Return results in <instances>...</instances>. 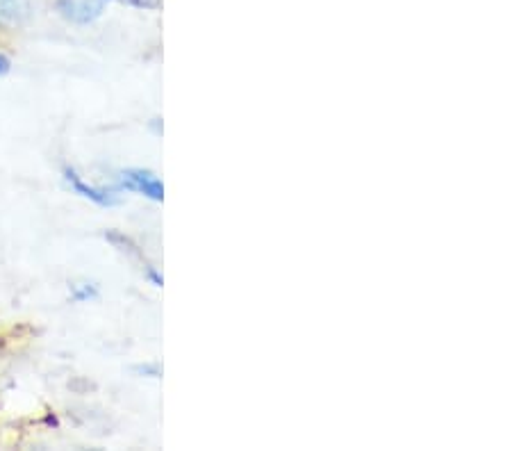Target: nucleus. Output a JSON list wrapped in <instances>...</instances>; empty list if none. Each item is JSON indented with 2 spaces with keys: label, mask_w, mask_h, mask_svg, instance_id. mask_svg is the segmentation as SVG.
<instances>
[{
  "label": "nucleus",
  "mask_w": 512,
  "mask_h": 451,
  "mask_svg": "<svg viewBox=\"0 0 512 451\" xmlns=\"http://www.w3.org/2000/svg\"><path fill=\"white\" fill-rule=\"evenodd\" d=\"M114 187L119 192H132L144 196V199L153 203L164 201V183L162 178L151 169L142 167H128L117 171V178H114Z\"/></svg>",
  "instance_id": "obj_2"
},
{
  "label": "nucleus",
  "mask_w": 512,
  "mask_h": 451,
  "mask_svg": "<svg viewBox=\"0 0 512 451\" xmlns=\"http://www.w3.org/2000/svg\"><path fill=\"white\" fill-rule=\"evenodd\" d=\"M62 180L73 194H78L80 199L98 205V208H114V205L121 203L123 192H119L117 187L89 183V180L82 176L76 167H71V164H66V167L62 169Z\"/></svg>",
  "instance_id": "obj_1"
},
{
  "label": "nucleus",
  "mask_w": 512,
  "mask_h": 451,
  "mask_svg": "<svg viewBox=\"0 0 512 451\" xmlns=\"http://www.w3.org/2000/svg\"><path fill=\"white\" fill-rule=\"evenodd\" d=\"M35 19V0H0V32L23 30Z\"/></svg>",
  "instance_id": "obj_4"
},
{
  "label": "nucleus",
  "mask_w": 512,
  "mask_h": 451,
  "mask_svg": "<svg viewBox=\"0 0 512 451\" xmlns=\"http://www.w3.org/2000/svg\"><path fill=\"white\" fill-rule=\"evenodd\" d=\"M105 240L110 242L119 253H123V256L135 258V260L142 262V265H148V260L144 256V249L135 240H132L130 235H126L123 231H107Z\"/></svg>",
  "instance_id": "obj_5"
},
{
  "label": "nucleus",
  "mask_w": 512,
  "mask_h": 451,
  "mask_svg": "<svg viewBox=\"0 0 512 451\" xmlns=\"http://www.w3.org/2000/svg\"><path fill=\"white\" fill-rule=\"evenodd\" d=\"M10 71H12V60H10V55L0 51V78L7 76V73H10Z\"/></svg>",
  "instance_id": "obj_10"
},
{
  "label": "nucleus",
  "mask_w": 512,
  "mask_h": 451,
  "mask_svg": "<svg viewBox=\"0 0 512 451\" xmlns=\"http://www.w3.org/2000/svg\"><path fill=\"white\" fill-rule=\"evenodd\" d=\"M142 274L148 283H151L153 287H162L164 285V276L158 267L153 265V262H148V265L142 267Z\"/></svg>",
  "instance_id": "obj_8"
},
{
  "label": "nucleus",
  "mask_w": 512,
  "mask_h": 451,
  "mask_svg": "<svg viewBox=\"0 0 512 451\" xmlns=\"http://www.w3.org/2000/svg\"><path fill=\"white\" fill-rule=\"evenodd\" d=\"M69 297H71V301H76V303H89V301H96L98 297H101V290H98L96 283L78 281V283L71 285Z\"/></svg>",
  "instance_id": "obj_6"
},
{
  "label": "nucleus",
  "mask_w": 512,
  "mask_h": 451,
  "mask_svg": "<svg viewBox=\"0 0 512 451\" xmlns=\"http://www.w3.org/2000/svg\"><path fill=\"white\" fill-rule=\"evenodd\" d=\"M135 372L139 376H146V379H162V365L160 363H144L137 365Z\"/></svg>",
  "instance_id": "obj_9"
},
{
  "label": "nucleus",
  "mask_w": 512,
  "mask_h": 451,
  "mask_svg": "<svg viewBox=\"0 0 512 451\" xmlns=\"http://www.w3.org/2000/svg\"><path fill=\"white\" fill-rule=\"evenodd\" d=\"M107 5H121L139 12H158L162 10V0H105Z\"/></svg>",
  "instance_id": "obj_7"
},
{
  "label": "nucleus",
  "mask_w": 512,
  "mask_h": 451,
  "mask_svg": "<svg viewBox=\"0 0 512 451\" xmlns=\"http://www.w3.org/2000/svg\"><path fill=\"white\" fill-rule=\"evenodd\" d=\"M105 0H53V10L64 23L76 28H89L101 21L107 12Z\"/></svg>",
  "instance_id": "obj_3"
},
{
  "label": "nucleus",
  "mask_w": 512,
  "mask_h": 451,
  "mask_svg": "<svg viewBox=\"0 0 512 451\" xmlns=\"http://www.w3.org/2000/svg\"><path fill=\"white\" fill-rule=\"evenodd\" d=\"M148 128L153 130V135H162L164 133V123H162V119L160 117H155V119H151V123H148Z\"/></svg>",
  "instance_id": "obj_11"
}]
</instances>
